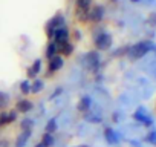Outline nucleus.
<instances>
[{
	"instance_id": "1",
	"label": "nucleus",
	"mask_w": 156,
	"mask_h": 147,
	"mask_svg": "<svg viewBox=\"0 0 156 147\" xmlns=\"http://www.w3.org/2000/svg\"><path fill=\"white\" fill-rule=\"evenodd\" d=\"M64 66V58L61 55H54L52 58L48 60V69H46V77H52L55 72H58Z\"/></svg>"
},
{
	"instance_id": "2",
	"label": "nucleus",
	"mask_w": 156,
	"mask_h": 147,
	"mask_svg": "<svg viewBox=\"0 0 156 147\" xmlns=\"http://www.w3.org/2000/svg\"><path fill=\"white\" fill-rule=\"evenodd\" d=\"M69 37H70V31H69V28L61 26V28H57V29H55V32H54V38H52L51 41H54L57 46H60V45L69 41Z\"/></svg>"
},
{
	"instance_id": "3",
	"label": "nucleus",
	"mask_w": 156,
	"mask_h": 147,
	"mask_svg": "<svg viewBox=\"0 0 156 147\" xmlns=\"http://www.w3.org/2000/svg\"><path fill=\"white\" fill-rule=\"evenodd\" d=\"M104 17V6L103 5H95L92 9H89V23L98 25Z\"/></svg>"
},
{
	"instance_id": "4",
	"label": "nucleus",
	"mask_w": 156,
	"mask_h": 147,
	"mask_svg": "<svg viewBox=\"0 0 156 147\" xmlns=\"http://www.w3.org/2000/svg\"><path fill=\"white\" fill-rule=\"evenodd\" d=\"M94 43H95V46H97L98 49L104 51V49L110 48V45H112V38H110V35H109V34L101 32V34H98V35L94 38Z\"/></svg>"
},
{
	"instance_id": "5",
	"label": "nucleus",
	"mask_w": 156,
	"mask_h": 147,
	"mask_svg": "<svg viewBox=\"0 0 156 147\" xmlns=\"http://www.w3.org/2000/svg\"><path fill=\"white\" fill-rule=\"evenodd\" d=\"M34 109V103L28 98H22L16 103V112H20V113H28L29 110Z\"/></svg>"
},
{
	"instance_id": "6",
	"label": "nucleus",
	"mask_w": 156,
	"mask_h": 147,
	"mask_svg": "<svg viewBox=\"0 0 156 147\" xmlns=\"http://www.w3.org/2000/svg\"><path fill=\"white\" fill-rule=\"evenodd\" d=\"M73 51H75V45H73L70 40L58 46V55H61L63 58H66V57H70V55L73 54Z\"/></svg>"
},
{
	"instance_id": "7",
	"label": "nucleus",
	"mask_w": 156,
	"mask_h": 147,
	"mask_svg": "<svg viewBox=\"0 0 156 147\" xmlns=\"http://www.w3.org/2000/svg\"><path fill=\"white\" fill-rule=\"evenodd\" d=\"M48 25H51L54 29H57V28H61V26H66V19H64V16H63V13H57L49 22H48Z\"/></svg>"
},
{
	"instance_id": "8",
	"label": "nucleus",
	"mask_w": 156,
	"mask_h": 147,
	"mask_svg": "<svg viewBox=\"0 0 156 147\" xmlns=\"http://www.w3.org/2000/svg\"><path fill=\"white\" fill-rule=\"evenodd\" d=\"M40 70H41V60H35L29 67H28V77L29 78H37V75L40 74Z\"/></svg>"
},
{
	"instance_id": "9",
	"label": "nucleus",
	"mask_w": 156,
	"mask_h": 147,
	"mask_svg": "<svg viewBox=\"0 0 156 147\" xmlns=\"http://www.w3.org/2000/svg\"><path fill=\"white\" fill-rule=\"evenodd\" d=\"M58 54V46L54 43V41H49L48 45H46V51H44V57L49 60V58H52L54 55H57Z\"/></svg>"
},
{
	"instance_id": "10",
	"label": "nucleus",
	"mask_w": 156,
	"mask_h": 147,
	"mask_svg": "<svg viewBox=\"0 0 156 147\" xmlns=\"http://www.w3.org/2000/svg\"><path fill=\"white\" fill-rule=\"evenodd\" d=\"M92 0H75V11H84L90 9Z\"/></svg>"
},
{
	"instance_id": "11",
	"label": "nucleus",
	"mask_w": 156,
	"mask_h": 147,
	"mask_svg": "<svg viewBox=\"0 0 156 147\" xmlns=\"http://www.w3.org/2000/svg\"><path fill=\"white\" fill-rule=\"evenodd\" d=\"M43 89H44V83H43L41 80L35 78V80L31 83V92H32V94H40Z\"/></svg>"
},
{
	"instance_id": "12",
	"label": "nucleus",
	"mask_w": 156,
	"mask_h": 147,
	"mask_svg": "<svg viewBox=\"0 0 156 147\" xmlns=\"http://www.w3.org/2000/svg\"><path fill=\"white\" fill-rule=\"evenodd\" d=\"M76 19L80 23H89V9H84V11H76L75 13Z\"/></svg>"
},
{
	"instance_id": "13",
	"label": "nucleus",
	"mask_w": 156,
	"mask_h": 147,
	"mask_svg": "<svg viewBox=\"0 0 156 147\" xmlns=\"http://www.w3.org/2000/svg\"><path fill=\"white\" fill-rule=\"evenodd\" d=\"M52 142H54V136L51 133H44L43 135V139H41V145L43 147H51Z\"/></svg>"
},
{
	"instance_id": "14",
	"label": "nucleus",
	"mask_w": 156,
	"mask_h": 147,
	"mask_svg": "<svg viewBox=\"0 0 156 147\" xmlns=\"http://www.w3.org/2000/svg\"><path fill=\"white\" fill-rule=\"evenodd\" d=\"M8 104H9V97L6 94H3V92H0V110L6 109Z\"/></svg>"
},
{
	"instance_id": "15",
	"label": "nucleus",
	"mask_w": 156,
	"mask_h": 147,
	"mask_svg": "<svg viewBox=\"0 0 156 147\" xmlns=\"http://www.w3.org/2000/svg\"><path fill=\"white\" fill-rule=\"evenodd\" d=\"M20 91H22L23 94H29V92H31V86H29V81H23V83L20 84Z\"/></svg>"
},
{
	"instance_id": "16",
	"label": "nucleus",
	"mask_w": 156,
	"mask_h": 147,
	"mask_svg": "<svg viewBox=\"0 0 156 147\" xmlns=\"http://www.w3.org/2000/svg\"><path fill=\"white\" fill-rule=\"evenodd\" d=\"M49 123H51V124H49V126H46V130H48V133H49L51 130H54V129H55V121L52 120V121H49Z\"/></svg>"
},
{
	"instance_id": "17",
	"label": "nucleus",
	"mask_w": 156,
	"mask_h": 147,
	"mask_svg": "<svg viewBox=\"0 0 156 147\" xmlns=\"http://www.w3.org/2000/svg\"><path fill=\"white\" fill-rule=\"evenodd\" d=\"M73 35H75V40H81V32L80 31H73Z\"/></svg>"
},
{
	"instance_id": "18",
	"label": "nucleus",
	"mask_w": 156,
	"mask_h": 147,
	"mask_svg": "<svg viewBox=\"0 0 156 147\" xmlns=\"http://www.w3.org/2000/svg\"><path fill=\"white\" fill-rule=\"evenodd\" d=\"M110 2H112V3H116V0H110Z\"/></svg>"
}]
</instances>
